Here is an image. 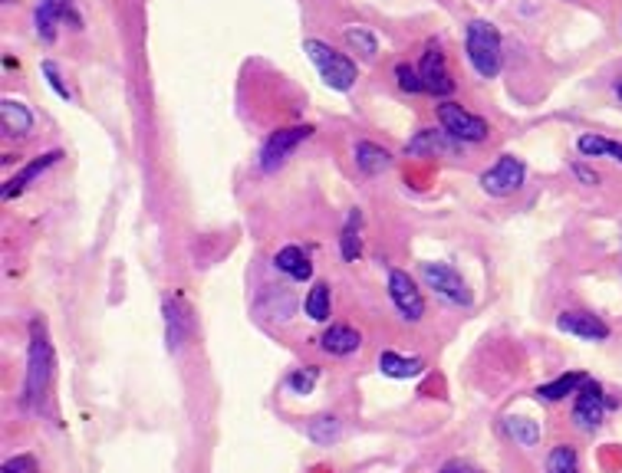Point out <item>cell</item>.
<instances>
[{
	"mask_svg": "<svg viewBox=\"0 0 622 473\" xmlns=\"http://www.w3.org/2000/svg\"><path fill=\"white\" fill-rule=\"evenodd\" d=\"M40 73L46 76V83H50V89H53L56 96L66 99V102H69V89L63 86V76H60V69H56L53 60H44V63H40Z\"/></svg>",
	"mask_w": 622,
	"mask_h": 473,
	"instance_id": "cell-30",
	"label": "cell"
},
{
	"mask_svg": "<svg viewBox=\"0 0 622 473\" xmlns=\"http://www.w3.org/2000/svg\"><path fill=\"white\" fill-rule=\"evenodd\" d=\"M0 125H4V135L7 139H23L33 132V112L23 106L20 99H4L0 102Z\"/></svg>",
	"mask_w": 622,
	"mask_h": 473,
	"instance_id": "cell-15",
	"label": "cell"
},
{
	"mask_svg": "<svg viewBox=\"0 0 622 473\" xmlns=\"http://www.w3.org/2000/svg\"><path fill=\"white\" fill-rule=\"evenodd\" d=\"M577 470H579V461L573 447L560 444V447L550 451V457H546V473H577Z\"/></svg>",
	"mask_w": 622,
	"mask_h": 473,
	"instance_id": "cell-26",
	"label": "cell"
},
{
	"mask_svg": "<svg viewBox=\"0 0 622 473\" xmlns=\"http://www.w3.org/2000/svg\"><path fill=\"white\" fill-rule=\"evenodd\" d=\"M73 23L79 30V13L73 11V0H40L36 11H33V27H36V36L44 44H53L56 40V27L60 23Z\"/></svg>",
	"mask_w": 622,
	"mask_h": 473,
	"instance_id": "cell-9",
	"label": "cell"
},
{
	"mask_svg": "<svg viewBox=\"0 0 622 473\" xmlns=\"http://www.w3.org/2000/svg\"><path fill=\"white\" fill-rule=\"evenodd\" d=\"M504 430H507V437L513 444H521V447H534L540 441V424L530 418H504Z\"/></svg>",
	"mask_w": 622,
	"mask_h": 473,
	"instance_id": "cell-24",
	"label": "cell"
},
{
	"mask_svg": "<svg viewBox=\"0 0 622 473\" xmlns=\"http://www.w3.org/2000/svg\"><path fill=\"white\" fill-rule=\"evenodd\" d=\"M303 312L313 323H329V316H333V286L323 280L313 283L303 300Z\"/></svg>",
	"mask_w": 622,
	"mask_h": 473,
	"instance_id": "cell-20",
	"label": "cell"
},
{
	"mask_svg": "<svg viewBox=\"0 0 622 473\" xmlns=\"http://www.w3.org/2000/svg\"><path fill=\"white\" fill-rule=\"evenodd\" d=\"M557 329L567 335H577V339H586V342H606L610 339V325L593 312H560Z\"/></svg>",
	"mask_w": 622,
	"mask_h": 473,
	"instance_id": "cell-12",
	"label": "cell"
},
{
	"mask_svg": "<svg viewBox=\"0 0 622 473\" xmlns=\"http://www.w3.org/2000/svg\"><path fill=\"white\" fill-rule=\"evenodd\" d=\"M602 414H606V395L596 381L586 378V385L579 388L573 401V424L579 430H596L602 424Z\"/></svg>",
	"mask_w": 622,
	"mask_h": 473,
	"instance_id": "cell-11",
	"label": "cell"
},
{
	"mask_svg": "<svg viewBox=\"0 0 622 473\" xmlns=\"http://www.w3.org/2000/svg\"><path fill=\"white\" fill-rule=\"evenodd\" d=\"M573 174H577L579 184H586V188H596V184H600V172H593L590 164H583V162L573 164Z\"/></svg>",
	"mask_w": 622,
	"mask_h": 473,
	"instance_id": "cell-32",
	"label": "cell"
},
{
	"mask_svg": "<svg viewBox=\"0 0 622 473\" xmlns=\"http://www.w3.org/2000/svg\"><path fill=\"white\" fill-rule=\"evenodd\" d=\"M418 277L425 280L428 290H435L441 300L455 302V306H471V290L468 283L461 280V273L455 267H448V263H435V260H428L418 267Z\"/></svg>",
	"mask_w": 622,
	"mask_h": 473,
	"instance_id": "cell-6",
	"label": "cell"
},
{
	"mask_svg": "<svg viewBox=\"0 0 622 473\" xmlns=\"http://www.w3.org/2000/svg\"><path fill=\"white\" fill-rule=\"evenodd\" d=\"M319 381V368L317 365H303V368H294L290 375H287V388L294 391V395H310Z\"/></svg>",
	"mask_w": 622,
	"mask_h": 473,
	"instance_id": "cell-27",
	"label": "cell"
},
{
	"mask_svg": "<svg viewBox=\"0 0 622 473\" xmlns=\"http://www.w3.org/2000/svg\"><path fill=\"white\" fill-rule=\"evenodd\" d=\"M313 135V125H294V129H280V132H273L271 139L263 141V148H261V172L263 174H273L280 164L294 155L300 145H303L306 139Z\"/></svg>",
	"mask_w": 622,
	"mask_h": 473,
	"instance_id": "cell-7",
	"label": "cell"
},
{
	"mask_svg": "<svg viewBox=\"0 0 622 473\" xmlns=\"http://www.w3.org/2000/svg\"><path fill=\"white\" fill-rule=\"evenodd\" d=\"M438 473H484V470L474 467V463H468V461H445Z\"/></svg>",
	"mask_w": 622,
	"mask_h": 473,
	"instance_id": "cell-33",
	"label": "cell"
},
{
	"mask_svg": "<svg viewBox=\"0 0 622 473\" xmlns=\"http://www.w3.org/2000/svg\"><path fill=\"white\" fill-rule=\"evenodd\" d=\"M343 40H346L350 50L362 53L366 60H372V56L379 53V40H376V33L366 30V27H346V30H343Z\"/></svg>",
	"mask_w": 622,
	"mask_h": 473,
	"instance_id": "cell-25",
	"label": "cell"
},
{
	"mask_svg": "<svg viewBox=\"0 0 622 473\" xmlns=\"http://www.w3.org/2000/svg\"><path fill=\"white\" fill-rule=\"evenodd\" d=\"M352 158H356V168H359L362 174H369V178L392 168V155H389L383 145H376V141H356Z\"/></svg>",
	"mask_w": 622,
	"mask_h": 473,
	"instance_id": "cell-18",
	"label": "cell"
},
{
	"mask_svg": "<svg viewBox=\"0 0 622 473\" xmlns=\"http://www.w3.org/2000/svg\"><path fill=\"white\" fill-rule=\"evenodd\" d=\"M524 178H527V168L524 162L517 158V155H497V162L491 168H484L481 172V191L491 194V197H511L524 188Z\"/></svg>",
	"mask_w": 622,
	"mask_h": 473,
	"instance_id": "cell-5",
	"label": "cell"
},
{
	"mask_svg": "<svg viewBox=\"0 0 622 473\" xmlns=\"http://www.w3.org/2000/svg\"><path fill=\"white\" fill-rule=\"evenodd\" d=\"M577 473H579V470H577Z\"/></svg>",
	"mask_w": 622,
	"mask_h": 473,
	"instance_id": "cell-35",
	"label": "cell"
},
{
	"mask_svg": "<svg viewBox=\"0 0 622 473\" xmlns=\"http://www.w3.org/2000/svg\"><path fill=\"white\" fill-rule=\"evenodd\" d=\"M303 53L310 56V63L317 66L319 79H323L329 89H336V92H350V89L356 86L359 69H356V63H352L346 53H339V50H333V46L323 44V40H313V36L303 40Z\"/></svg>",
	"mask_w": 622,
	"mask_h": 473,
	"instance_id": "cell-3",
	"label": "cell"
},
{
	"mask_svg": "<svg viewBox=\"0 0 622 473\" xmlns=\"http://www.w3.org/2000/svg\"><path fill=\"white\" fill-rule=\"evenodd\" d=\"M339 253L346 263H356L362 253V236H359V211H352L346 227H343V236H339Z\"/></svg>",
	"mask_w": 622,
	"mask_h": 473,
	"instance_id": "cell-23",
	"label": "cell"
},
{
	"mask_svg": "<svg viewBox=\"0 0 622 473\" xmlns=\"http://www.w3.org/2000/svg\"><path fill=\"white\" fill-rule=\"evenodd\" d=\"M418 76H422V86H425L428 96L441 99V96H451V92H455V79H451V73H448L445 53H441L435 44H432L425 53H422Z\"/></svg>",
	"mask_w": 622,
	"mask_h": 473,
	"instance_id": "cell-10",
	"label": "cell"
},
{
	"mask_svg": "<svg viewBox=\"0 0 622 473\" xmlns=\"http://www.w3.org/2000/svg\"><path fill=\"white\" fill-rule=\"evenodd\" d=\"M464 148L458 139H451L445 129H418L405 141V155H458Z\"/></svg>",
	"mask_w": 622,
	"mask_h": 473,
	"instance_id": "cell-13",
	"label": "cell"
},
{
	"mask_svg": "<svg viewBox=\"0 0 622 473\" xmlns=\"http://www.w3.org/2000/svg\"><path fill=\"white\" fill-rule=\"evenodd\" d=\"M379 372L389 378H415L425 372V358H408L399 352H379Z\"/></svg>",
	"mask_w": 622,
	"mask_h": 473,
	"instance_id": "cell-21",
	"label": "cell"
},
{
	"mask_svg": "<svg viewBox=\"0 0 622 473\" xmlns=\"http://www.w3.org/2000/svg\"><path fill=\"white\" fill-rule=\"evenodd\" d=\"M359 345H362V335L346 323L327 325L323 335H319V349L327 355H336V358H346V355L359 352Z\"/></svg>",
	"mask_w": 622,
	"mask_h": 473,
	"instance_id": "cell-14",
	"label": "cell"
},
{
	"mask_svg": "<svg viewBox=\"0 0 622 473\" xmlns=\"http://www.w3.org/2000/svg\"><path fill=\"white\" fill-rule=\"evenodd\" d=\"M60 158H63V151H46V155H40V158H33L30 164H27V168H23L20 174H13V178H7V181H4V201H11V197H17V194L23 191V188H27V184L33 181V178H40V174L46 172V168H53L56 162H60Z\"/></svg>",
	"mask_w": 622,
	"mask_h": 473,
	"instance_id": "cell-16",
	"label": "cell"
},
{
	"mask_svg": "<svg viewBox=\"0 0 622 473\" xmlns=\"http://www.w3.org/2000/svg\"><path fill=\"white\" fill-rule=\"evenodd\" d=\"M0 473H36V461H33L30 453H17L11 461H4Z\"/></svg>",
	"mask_w": 622,
	"mask_h": 473,
	"instance_id": "cell-31",
	"label": "cell"
},
{
	"mask_svg": "<svg viewBox=\"0 0 622 473\" xmlns=\"http://www.w3.org/2000/svg\"><path fill=\"white\" fill-rule=\"evenodd\" d=\"M583 385H586V375H579V372H569V375H560V378H553V381H546V385L537 388V398L563 401L567 395H577Z\"/></svg>",
	"mask_w": 622,
	"mask_h": 473,
	"instance_id": "cell-22",
	"label": "cell"
},
{
	"mask_svg": "<svg viewBox=\"0 0 622 473\" xmlns=\"http://www.w3.org/2000/svg\"><path fill=\"white\" fill-rule=\"evenodd\" d=\"M464 53L481 79H494L504 66V44L497 27L488 20H471L464 27Z\"/></svg>",
	"mask_w": 622,
	"mask_h": 473,
	"instance_id": "cell-2",
	"label": "cell"
},
{
	"mask_svg": "<svg viewBox=\"0 0 622 473\" xmlns=\"http://www.w3.org/2000/svg\"><path fill=\"white\" fill-rule=\"evenodd\" d=\"M273 267L280 269V273H287L290 280H300V283L313 277V263H310V257H306V253L296 247V244L277 250V257H273Z\"/></svg>",
	"mask_w": 622,
	"mask_h": 473,
	"instance_id": "cell-19",
	"label": "cell"
},
{
	"mask_svg": "<svg viewBox=\"0 0 622 473\" xmlns=\"http://www.w3.org/2000/svg\"><path fill=\"white\" fill-rule=\"evenodd\" d=\"M612 92H616V99H619V102H622V76H619V79H616V83H612Z\"/></svg>",
	"mask_w": 622,
	"mask_h": 473,
	"instance_id": "cell-34",
	"label": "cell"
},
{
	"mask_svg": "<svg viewBox=\"0 0 622 473\" xmlns=\"http://www.w3.org/2000/svg\"><path fill=\"white\" fill-rule=\"evenodd\" d=\"M435 116H438V125H441L451 139H458L461 145H481V141H488V135H491V125L481 116L468 112L461 102H441Z\"/></svg>",
	"mask_w": 622,
	"mask_h": 473,
	"instance_id": "cell-4",
	"label": "cell"
},
{
	"mask_svg": "<svg viewBox=\"0 0 622 473\" xmlns=\"http://www.w3.org/2000/svg\"><path fill=\"white\" fill-rule=\"evenodd\" d=\"M53 368H56L53 342L46 335V325L40 319H33L30 349H27V378H23V395H20L23 408H40V401L46 398L50 381H53Z\"/></svg>",
	"mask_w": 622,
	"mask_h": 473,
	"instance_id": "cell-1",
	"label": "cell"
},
{
	"mask_svg": "<svg viewBox=\"0 0 622 473\" xmlns=\"http://www.w3.org/2000/svg\"><path fill=\"white\" fill-rule=\"evenodd\" d=\"M310 437L319 444V447H329V444H336L343 437V428H339L336 418H317L310 424Z\"/></svg>",
	"mask_w": 622,
	"mask_h": 473,
	"instance_id": "cell-28",
	"label": "cell"
},
{
	"mask_svg": "<svg viewBox=\"0 0 622 473\" xmlns=\"http://www.w3.org/2000/svg\"><path fill=\"white\" fill-rule=\"evenodd\" d=\"M188 333H191V312L182 300H168L165 302V335H168V349H178L185 342Z\"/></svg>",
	"mask_w": 622,
	"mask_h": 473,
	"instance_id": "cell-17",
	"label": "cell"
},
{
	"mask_svg": "<svg viewBox=\"0 0 622 473\" xmlns=\"http://www.w3.org/2000/svg\"><path fill=\"white\" fill-rule=\"evenodd\" d=\"M395 83H399V89H402V92H408V96L425 92V86H422V76H418V66L395 63Z\"/></svg>",
	"mask_w": 622,
	"mask_h": 473,
	"instance_id": "cell-29",
	"label": "cell"
},
{
	"mask_svg": "<svg viewBox=\"0 0 622 473\" xmlns=\"http://www.w3.org/2000/svg\"><path fill=\"white\" fill-rule=\"evenodd\" d=\"M389 300L399 309L405 323H422L425 316V296L418 290V283L405 269H389Z\"/></svg>",
	"mask_w": 622,
	"mask_h": 473,
	"instance_id": "cell-8",
	"label": "cell"
}]
</instances>
